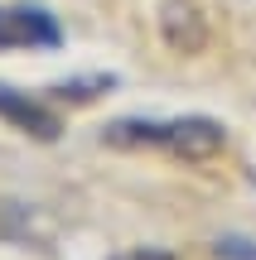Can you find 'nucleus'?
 Returning a JSON list of instances; mask_svg holds the SVG:
<instances>
[{
    "mask_svg": "<svg viewBox=\"0 0 256 260\" xmlns=\"http://www.w3.org/2000/svg\"><path fill=\"white\" fill-rule=\"evenodd\" d=\"M106 145H150V149H169L174 159H213L227 145V130L213 116H174V121H145V116H126V121L102 125Z\"/></svg>",
    "mask_w": 256,
    "mask_h": 260,
    "instance_id": "obj_1",
    "label": "nucleus"
},
{
    "mask_svg": "<svg viewBox=\"0 0 256 260\" xmlns=\"http://www.w3.org/2000/svg\"><path fill=\"white\" fill-rule=\"evenodd\" d=\"M160 39L174 48V53L193 58V53L208 48L213 24H208V15H203L198 0H160Z\"/></svg>",
    "mask_w": 256,
    "mask_h": 260,
    "instance_id": "obj_2",
    "label": "nucleus"
},
{
    "mask_svg": "<svg viewBox=\"0 0 256 260\" xmlns=\"http://www.w3.org/2000/svg\"><path fill=\"white\" fill-rule=\"evenodd\" d=\"M63 29L48 10L34 5H0V48H58Z\"/></svg>",
    "mask_w": 256,
    "mask_h": 260,
    "instance_id": "obj_3",
    "label": "nucleus"
},
{
    "mask_svg": "<svg viewBox=\"0 0 256 260\" xmlns=\"http://www.w3.org/2000/svg\"><path fill=\"white\" fill-rule=\"evenodd\" d=\"M0 116H5L10 125H19L24 135H34V140H58V116L48 111L44 102H34V96H19V92H10V87H0Z\"/></svg>",
    "mask_w": 256,
    "mask_h": 260,
    "instance_id": "obj_4",
    "label": "nucleus"
},
{
    "mask_svg": "<svg viewBox=\"0 0 256 260\" xmlns=\"http://www.w3.org/2000/svg\"><path fill=\"white\" fill-rule=\"evenodd\" d=\"M213 255L218 260H256V236H218L213 241Z\"/></svg>",
    "mask_w": 256,
    "mask_h": 260,
    "instance_id": "obj_5",
    "label": "nucleus"
},
{
    "mask_svg": "<svg viewBox=\"0 0 256 260\" xmlns=\"http://www.w3.org/2000/svg\"><path fill=\"white\" fill-rule=\"evenodd\" d=\"M111 87V77H77V82H58L53 92L58 96H73V102H92L97 92H106Z\"/></svg>",
    "mask_w": 256,
    "mask_h": 260,
    "instance_id": "obj_6",
    "label": "nucleus"
},
{
    "mask_svg": "<svg viewBox=\"0 0 256 260\" xmlns=\"http://www.w3.org/2000/svg\"><path fill=\"white\" fill-rule=\"evenodd\" d=\"M111 260H179V255L160 251V246H135V251H121V255H111Z\"/></svg>",
    "mask_w": 256,
    "mask_h": 260,
    "instance_id": "obj_7",
    "label": "nucleus"
}]
</instances>
